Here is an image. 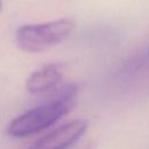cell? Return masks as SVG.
Wrapping results in <instances>:
<instances>
[{
    "mask_svg": "<svg viewBox=\"0 0 149 149\" xmlns=\"http://www.w3.org/2000/svg\"><path fill=\"white\" fill-rule=\"evenodd\" d=\"M76 85L69 84L63 86L52 100L13 119L7 127V134L13 137H27L49 128L72 109L76 104Z\"/></svg>",
    "mask_w": 149,
    "mask_h": 149,
    "instance_id": "cell-1",
    "label": "cell"
},
{
    "mask_svg": "<svg viewBox=\"0 0 149 149\" xmlns=\"http://www.w3.org/2000/svg\"><path fill=\"white\" fill-rule=\"evenodd\" d=\"M71 19H57L42 23L24 24L17 28L15 42L27 52H41L64 41L74 29Z\"/></svg>",
    "mask_w": 149,
    "mask_h": 149,
    "instance_id": "cell-2",
    "label": "cell"
},
{
    "mask_svg": "<svg viewBox=\"0 0 149 149\" xmlns=\"http://www.w3.org/2000/svg\"><path fill=\"white\" fill-rule=\"evenodd\" d=\"M87 128L88 122L86 120H71L42 136L29 149H68L83 136Z\"/></svg>",
    "mask_w": 149,
    "mask_h": 149,
    "instance_id": "cell-3",
    "label": "cell"
},
{
    "mask_svg": "<svg viewBox=\"0 0 149 149\" xmlns=\"http://www.w3.org/2000/svg\"><path fill=\"white\" fill-rule=\"evenodd\" d=\"M63 79V66L61 64H47L31 72L27 78L26 87L31 94L45 93L55 88Z\"/></svg>",
    "mask_w": 149,
    "mask_h": 149,
    "instance_id": "cell-4",
    "label": "cell"
},
{
    "mask_svg": "<svg viewBox=\"0 0 149 149\" xmlns=\"http://www.w3.org/2000/svg\"><path fill=\"white\" fill-rule=\"evenodd\" d=\"M0 5H1V2H0Z\"/></svg>",
    "mask_w": 149,
    "mask_h": 149,
    "instance_id": "cell-5",
    "label": "cell"
}]
</instances>
